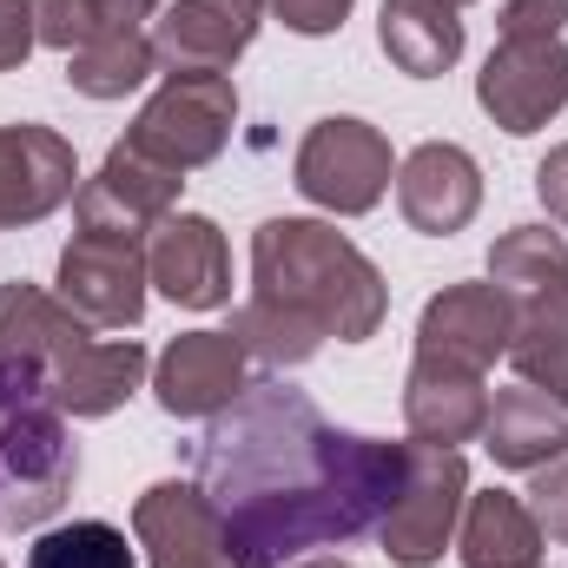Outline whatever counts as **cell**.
<instances>
[{
    "instance_id": "6da1fadb",
    "label": "cell",
    "mask_w": 568,
    "mask_h": 568,
    "mask_svg": "<svg viewBox=\"0 0 568 568\" xmlns=\"http://www.w3.org/2000/svg\"><path fill=\"white\" fill-rule=\"evenodd\" d=\"M410 469V443L337 429L304 390L252 384L199 436L192 483L245 568H291L311 549L371 536Z\"/></svg>"
},
{
    "instance_id": "7a4b0ae2",
    "label": "cell",
    "mask_w": 568,
    "mask_h": 568,
    "mask_svg": "<svg viewBox=\"0 0 568 568\" xmlns=\"http://www.w3.org/2000/svg\"><path fill=\"white\" fill-rule=\"evenodd\" d=\"M390 317L384 272L324 219H265L252 232V297L232 311V337L252 364H311L324 337L364 344Z\"/></svg>"
},
{
    "instance_id": "3957f363",
    "label": "cell",
    "mask_w": 568,
    "mask_h": 568,
    "mask_svg": "<svg viewBox=\"0 0 568 568\" xmlns=\"http://www.w3.org/2000/svg\"><path fill=\"white\" fill-rule=\"evenodd\" d=\"M0 357L33 364L67 417H113L145 377L140 337H93L40 284H0Z\"/></svg>"
},
{
    "instance_id": "277c9868",
    "label": "cell",
    "mask_w": 568,
    "mask_h": 568,
    "mask_svg": "<svg viewBox=\"0 0 568 568\" xmlns=\"http://www.w3.org/2000/svg\"><path fill=\"white\" fill-rule=\"evenodd\" d=\"M80 483V449L47 377L0 357V529H40Z\"/></svg>"
},
{
    "instance_id": "5b68a950",
    "label": "cell",
    "mask_w": 568,
    "mask_h": 568,
    "mask_svg": "<svg viewBox=\"0 0 568 568\" xmlns=\"http://www.w3.org/2000/svg\"><path fill=\"white\" fill-rule=\"evenodd\" d=\"M232 126H239L232 73H165V87L140 106L126 145L172 172H199L232 145Z\"/></svg>"
},
{
    "instance_id": "8992f818",
    "label": "cell",
    "mask_w": 568,
    "mask_h": 568,
    "mask_svg": "<svg viewBox=\"0 0 568 568\" xmlns=\"http://www.w3.org/2000/svg\"><path fill=\"white\" fill-rule=\"evenodd\" d=\"M291 179H297V192H304L311 205L357 219V212H371V205L390 192L397 159H390V140H384L371 120L331 113V120H317V126L304 133Z\"/></svg>"
},
{
    "instance_id": "52a82bcc",
    "label": "cell",
    "mask_w": 568,
    "mask_h": 568,
    "mask_svg": "<svg viewBox=\"0 0 568 568\" xmlns=\"http://www.w3.org/2000/svg\"><path fill=\"white\" fill-rule=\"evenodd\" d=\"M469 503V463L456 449H436V443H410V469H404V489L390 503V516L377 523L384 536V556L397 568H429L443 562L449 536H456V516Z\"/></svg>"
},
{
    "instance_id": "ba28073f",
    "label": "cell",
    "mask_w": 568,
    "mask_h": 568,
    "mask_svg": "<svg viewBox=\"0 0 568 568\" xmlns=\"http://www.w3.org/2000/svg\"><path fill=\"white\" fill-rule=\"evenodd\" d=\"M145 239L80 225L60 252V304L93 331H133L145 317Z\"/></svg>"
},
{
    "instance_id": "9c48e42d",
    "label": "cell",
    "mask_w": 568,
    "mask_h": 568,
    "mask_svg": "<svg viewBox=\"0 0 568 568\" xmlns=\"http://www.w3.org/2000/svg\"><path fill=\"white\" fill-rule=\"evenodd\" d=\"M476 100L503 133H542L568 106V47L556 40H503L483 73H476Z\"/></svg>"
},
{
    "instance_id": "30bf717a",
    "label": "cell",
    "mask_w": 568,
    "mask_h": 568,
    "mask_svg": "<svg viewBox=\"0 0 568 568\" xmlns=\"http://www.w3.org/2000/svg\"><path fill=\"white\" fill-rule=\"evenodd\" d=\"M252 390V357L232 331H185L152 364V397L165 417H219Z\"/></svg>"
},
{
    "instance_id": "8fae6325",
    "label": "cell",
    "mask_w": 568,
    "mask_h": 568,
    "mask_svg": "<svg viewBox=\"0 0 568 568\" xmlns=\"http://www.w3.org/2000/svg\"><path fill=\"white\" fill-rule=\"evenodd\" d=\"M133 542L152 568H245L199 483H152L133 503Z\"/></svg>"
},
{
    "instance_id": "7c38bea8",
    "label": "cell",
    "mask_w": 568,
    "mask_h": 568,
    "mask_svg": "<svg viewBox=\"0 0 568 568\" xmlns=\"http://www.w3.org/2000/svg\"><path fill=\"white\" fill-rule=\"evenodd\" d=\"M179 192H185V172L145 159L120 140L106 152V165L73 192V219L93 225V232H133V239H152V225L165 212H179Z\"/></svg>"
},
{
    "instance_id": "4fadbf2b",
    "label": "cell",
    "mask_w": 568,
    "mask_h": 568,
    "mask_svg": "<svg viewBox=\"0 0 568 568\" xmlns=\"http://www.w3.org/2000/svg\"><path fill=\"white\" fill-rule=\"evenodd\" d=\"M145 278L185 311L232 304V252L205 212H165L145 239Z\"/></svg>"
},
{
    "instance_id": "5bb4252c",
    "label": "cell",
    "mask_w": 568,
    "mask_h": 568,
    "mask_svg": "<svg viewBox=\"0 0 568 568\" xmlns=\"http://www.w3.org/2000/svg\"><path fill=\"white\" fill-rule=\"evenodd\" d=\"M265 0H172L152 20V53L172 73H232V60L258 40Z\"/></svg>"
},
{
    "instance_id": "9a60e30c",
    "label": "cell",
    "mask_w": 568,
    "mask_h": 568,
    "mask_svg": "<svg viewBox=\"0 0 568 568\" xmlns=\"http://www.w3.org/2000/svg\"><path fill=\"white\" fill-rule=\"evenodd\" d=\"M509 331H516V297L503 284H449L443 297L424 304L417 351L469 364V371H489L509 351Z\"/></svg>"
},
{
    "instance_id": "2e32d148",
    "label": "cell",
    "mask_w": 568,
    "mask_h": 568,
    "mask_svg": "<svg viewBox=\"0 0 568 568\" xmlns=\"http://www.w3.org/2000/svg\"><path fill=\"white\" fill-rule=\"evenodd\" d=\"M476 205H483V172H476V159L463 145L429 140L397 165V212H404L410 232L449 239V232H463L476 219Z\"/></svg>"
},
{
    "instance_id": "e0dca14e",
    "label": "cell",
    "mask_w": 568,
    "mask_h": 568,
    "mask_svg": "<svg viewBox=\"0 0 568 568\" xmlns=\"http://www.w3.org/2000/svg\"><path fill=\"white\" fill-rule=\"evenodd\" d=\"M73 145L53 126H0V225H40L80 185Z\"/></svg>"
},
{
    "instance_id": "ac0fdd59",
    "label": "cell",
    "mask_w": 568,
    "mask_h": 568,
    "mask_svg": "<svg viewBox=\"0 0 568 568\" xmlns=\"http://www.w3.org/2000/svg\"><path fill=\"white\" fill-rule=\"evenodd\" d=\"M483 417H489V384H483V371L417 351L410 384H404V424H410V443L456 449V443L483 436Z\"/></svg>"
},
{
    "instance_id": "d6986e66",
    "label": "cell",
    "mask_w": 568,
    "mask_h": 568,
    "mask_svg": "<svg viewBox=\"0 0 568 568\" xmlns=\"http://www.w3.org/2000/svg\"><path fill=\"white\" fill-rule=\"evenodd\" d=\"M483 449L496 456V469H542V463L568 456V410L529 384L496 390L489 417H483Z\"/></svg>"
},
{
    "instance_id": "ffe728a7",
    "label": "cell",
    "mask_w": 568,
    "mask_h": 568,
    "mask_svg": "<svg viewBox=\"0 0 568 568\" xmlns=\"http://www.w3.org/2000/svg\"><path fill=\"white\" fill-rule=\"evenodd\" d=\"M377 47L397 73L436 80L463 60V13H456V0H384Z\"/></svg>"
},
{
    "instance_id": "44dd1931",
    "label": "cell",
    "mask_w": 568,
    "mask_h": 568,
    "mask_svg": "<svg viewBox=\"0 0 568 568\" xmlns=\"http://www.w3.org/2000/svg\"><path fill=\"white\" fill-rule=\"evenodd\" d=\"M456 556H463V568H542V529L523 496L483 489L463 503Z\"/></svg>"
},
{
    "instance_id": "7402d4cb",
    "label": "cell",
    "mask_w": 568,
    "mask_h": 568,
    "mask_svg": "<svg viewBox=\"0 0 568 568\" xmlns=\"http://www.w3.org/2000/svg\"><path fill=\"white\" fill-rule=\"evenodd\" d=\"M516 377L542 397H556L568 410V291L549 297H516V331H509V351Z\"/></svg>"
},
{
    "instance_id": "603a6c76",
    "label": "cell",
    "mask_w": 568,
    "mask_h": 568,
    "mask_svg": "<svg viewBox=\"0 0 568 568\" xmlns=\"http://www.w3.org/2000/svg\"><path fill=\"white\" fill-rule=\"evenodd\" d=\"M165 0H33L40 20V47L53 53H80L93 40H120V33H145V20Z\"/></svg>"
},
{
    "instance_id": "cb8c5ba5",
    "label": "cell",
    "mask_w": 568,
    "mask_h": 568,
    "mask_svg": "<svg viewBox=\"0 0 568 568\" xmlns=\"http://www.w3.org/2000/svg\"><path fill=\"white\" fill-rule=\"evenodd\" d=\"M489 284H503L509 297H549L568 291V239L549 225H516L489 245Z\"/></svg>"
},
{
    "instance_id": "d4e9b609",
    "label": "cell",
    "mask_w": 568,
    "mask_h": 568,
    "mask_svg": "<svg viewBox=\"0 0 568 568\" xmlns=\"http://www.w3.org/2000/svg\"><path fill=\"white\" fill-rule=\"evenodd\" d=\"M152 67H159L152 33H120V40H93V47L67 53V87L87 100H126Z\"/></svg>"
},
{
    "instance_id": "484cf974",
    "label": "cell",
    "mask_w": 568,
    "mask_h": 568,
    "mask_svg": "<svg viewBox=\"0 0 568 568\" xmlns=\"http://www.w3.org/2000/svg\"><path fill=\"white\" fill-rule=\"evenodd\" d=\"M27 568H133V542L113 523H60L33 536Z\"/></svg>"
},
{
    "instance_id": "4316f807",
    "label": "cell",
    "mask_w": 568,
    "mask_h": 568,
    "mask_svg": "<svg viewBox=\"0 0 568 568\" xmlns=\"http://www.w3.org/2000/svg\"><path fill=\"white\" fill-rule=\"evenodd\" d=\"M529 476H536V483L523 489V503H529L542 542H568V456L542 463V469H529Z\"/></svg>"
},
{
    "instance_id": "83f0119b",
    "label": "cell",
    "mask_w": 568,
    "mask_h": 568,
    "mask_svg": "<svg viewBox=\"0 0 568 568\" xmlns=\"http://www.w3.org/2000/svg\"><path fill=\"white\" fill-rule=\"evenodd\" d=\"M568 0H503V40H556Z\"/></svg>"
},
{
    "instance_id": "f1b7e54d",
    "label": "cell",
    "mask_w": 568,
    "mask_h": 568,
    "mask_svg": "<svg viewBox=\"0 0 568 568\" xmlns=\"http://www.w3.org/2000/svg\"><path fill=\"white\" fill-rule=\"evenodd\" d=\"M265 7L278 13L291 33L317 40V33H337V27L351 20V7H357V0H265Z\"/></svg>"
},
{
    "instance_id": "f546056e",
    "label": "cell",
    "mask_w": 568,
    "mask_h": 568,
    "mask_svg": "<svg viewBox=\"0 0 568 568\" xmlns=\"http://www.w3.org/2000/svg\"><path fill=\"white\" fill-rule=\"evenodd\" d=\"M40 47V20H33V0H0V73L27 67V53Z\"/></svg>"
},
{
    "instance_id": "4dcf8cb0",
    "label": "cell",
    "mask_w": 568,
    "mask_h": 568,
    "mask_svg": "<svg viewBox=\"0 0 568 568\" xmlns=\"http://www.w3.org/2000/svg\"><path fill=\"white\" fill-rule=\"evenodd\" d=\"M536 199L549 205V219H556V225H568V140L549 145V159L536 165Z\"/></svg>"
},
{
    "instance_id": "1f68e13d",
    "label": "cell",
    "mask_w": 568,
    "mask_h": 568,
    "mask_svg": "<svg viewBox=\"0 0 568 568\" xmlns=\"http://www.w3.org/2000/svg\"><path fill=\"white\" fill-rule=\"evenodd\" d=\"M291 568H351V562H337V556H304V562H291Z\"/></svg>"
},
{
    "instance_id": "d6a6232c",
    "label": "cell",
    "mask_w": 568,
    "mask_h": 568,
    "mask_svg": "<svg viewBox=\"0 0 568 568\" xmlns=\"http://www.w3.org/2000/svg\"><path fill=\"white\" fill-rule=\"evenodd\" d=\"M456 7H469V0H456Z\"/></svg>"
}]
</instances>
